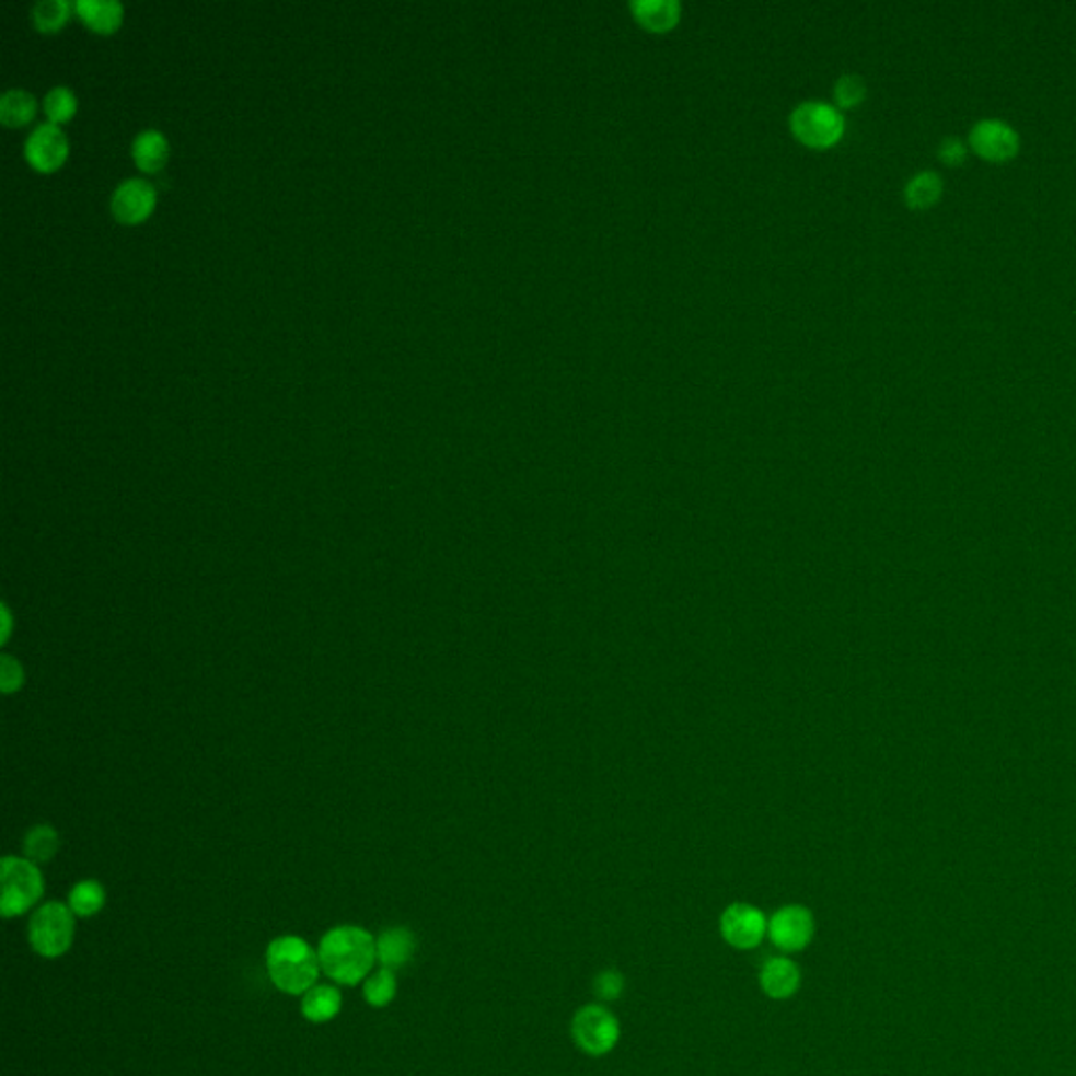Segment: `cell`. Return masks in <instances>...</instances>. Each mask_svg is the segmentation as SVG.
<instances>
[{
    "mask_svg": "<svg viewBox=\"0 0 1076 1076\" xmlns=\"http://www.w3.org/2000/svg\"><path fill=\"white\" fill-rule=\"evenodd\" d=\"M317 959L320 970L333 982L356 986L367 977L377 961V940L370 932L356 925L335 927L322 936Z\"/></svg>",
    "mask_w": 1076,
    "mask_h": 1076,
    "instance_id": "1",
    "label": "cell"
},
{
    "mask_svg": "<svg viewBox=\"0 0 1076 1076\" xmlns=\"http://www.w3.org/2000/svg\"><path fill=\"white\" fill-rule=\"evenodd\" d=\"M267 972L278 991L287 995H305L315 986L320 959L305 940L280 936L267 948Z\"/></svg>",
    "mask_w": 1076,
    "mask_h": 1076,
    "instance_id": "2",
    "label": "cell"
},
{
    "mask_svg": "<svg viewBox=\"0 0 1076 1076\" xmlns=\"http://www.w3.org/2000/svg\"><path fill=\"white\" fill-rule=\"evenodd\" d=\"M74 913L61 902H49L41 906L27 927V940L36 954L45 959H57L70 950L74 942Z\"/></svg>",
    "mask_w": 1076,
    "mask_h": 1076,
    "instance_id": "3",
    "label": "cell"
},
{
    "mask_svg": "<svg viewBox=\"0 0 1076 1076\" xmlns=\"http://www.w3.org/2000/svg\"><path fill=\"white\" fill-rule=\"evenodd\" d=\"M0 879H2L0 913L7 919L27 913L45 892L41 870L36 867V863L27 858L7 856L0 867Z\"/></svg>",
    "mask_w": 1076,
    "mask_h": 1076,
    "instance_id": "4",
    "label": "cell"
},
{
    "mask_svg": "<svg viewBox=\"0 0 1076 1076\" xmlns=\"http://www.w3.org/2000/svg\"><path fill=\"white\" fill-rule=\"evenodd\" d=\"M790 131L797 141L812 150H829L840 143L845 120L835 105L803 102L790 114Z\"/></svg>",
    "mask_w": 1076,
    "mask_h": 1076,
    "instance_id": "5",
    "label": "cell"
},
{
    "mask_svg": "<svg viewBox=\"0 0 1076 1076\" xmlns=\"http://www.w3.org/2000/svg\"><path fill=\"white\" fill-rule=\"evenodd\" d=\"M570 1032L578 1050L591 1057H602L618 1045L621 1022L604 1003H591L575 1014Z\"/></svg>",
    "mask_w": 1076,
    "mask_h": 1076,
    "instance_id": "6",
    "label": "cell"
},
{
    "mask_svg": "<svg viewBox=\"0 0 1076 1076\" xmlns=\"http://www.w3.org/2000/svg\"><path fill=\"white\" fill-rule=\"evenodd\" d=\"M770 919L762 911L747 902L730 904L719 919V932L726 945L736 950H753L767 938Z\"/></svg>",
    "mask_w": 1076,
    "mask_h": 1076,
    "instance_id": "7",
    "label": "cell"
},
{
    "mask_svg": "<svg viewBox=\"0 0 1076 1076\" xmlns=\"http://www.w3.org/2000/svg\"><path fill=\"white\" fill-rule=\"evenodd\" d=\"M815 923L812 913L806 906L790 904L783 906L770 917L767 938L778 950L792 954L806 950L814 940Z\"/></svg>",
    "mask_w": 1076,
    "mask_h": 1076,
    "instance_id": "8",
    "label": "cell"
},
{
    "mask_svg": "<svg viewBox=\"0 0 1076 1076\" xmlns=\"http://www.w3.org/2000/svg\"><path fill=\"white\" fill-rule=\"evenodd\" d=\"M970 148L988 162H1009L1020 152V135L1003 120L984 118L970 131Z\"/></svg>",
    "mask_w": 1076,
    "mask_h": 1076,
    "instance_id": "9",
    "label": "cell"
},
{
    "mask_svg": "<svg viewBox=\"0 0 1076 1076\" xmlns=\"http://www.w3.org/2000/svg\"><path fill=\"white\" fill-rule=\"evenodd\" d=\"M154 200H157V192L150 182L141 177H129L114 187L109 207L116 219L125 223H135L141 221L152 210Z\"/></svg>",
    "mask_w": 1076,
    "mask_h": 1076,
    "instance_id": "10",
    "label": "cell"
},
{
    "mask_svg": "<svg viewBox=\"0 0 1076 1076\" xmlns=\"http://www.w3.org/2000/svg\"><path fill=\"white\" fill-rule=\"evenodd\" d=\"M24 152L34 169L53 171L68 154V139L55 123H43L27 135Z\"/></svg>",
    "mask_w": 1076,
    "mask_h": 1076,
    "instance_id": "11",
    "label": "cell"
},
{
    "mask_svg": "<svg viewBox=\"0 0 1076 1076\" xmlns=\"http://www.w3.org/2000/svg\"><path fill=\"white\" fill-rule=\"evenodd\" d=\"M760 986L765 997L774 1000H787L795 997L801 986V970L799 965L785 954L772 957L763 963L760 972Z\"/></svg>",
    "mask_w": 1076,
    "mask_h": 1076,
    "instance_id": "12",
    "label": "cell"
},
{
    "mask_svg": "<svg viewBox=\"0 0 1076 1076\" xmlns=\"http://www.w3.org/2000/svg\"><path fill=\"white\" fill-rule=\"evenodd\" d=\"M417 950L415 934L406 927H392L385 929L377 938V961L381 963L383 970H400L410 963Z\"/></svg>",
    "mask_w": 1076,
    "mask_h": 1076,
    "instance_id": "13",
    "label": "cell"
},
{
    "mask_svg": "<svg viewBox=\"0 0 1076 1076\" xmlns=\"http://www.w3.org/2000/svg\"><path fill=\"white\" fill-rule=\"evenodd\" d=\"M629 9L635 22L652 34L673 30L682 18V7L675 0H635Z\"/></svg>",
    "mask_w": 1076,
    "mask_h": 1076,
    "instance_id": "14",
    "label": "cell"
},
{
    "mask_svg": "<svg viewBox=\"0 0 1076 1076\" xmlns=\"http://www.w3.org/2000/svg\"><path fill=\"white\" fill-rule=\"evenodd\" d=\"M342 1003L339 988L328 986V984H320L303 995L301 1014L314 1025L331 1022L342 1011Z\"/></svg>",
    "mask_w": 1076,
    "mask_h": 1076,
    "instance_id": "15",
    "label": "cell"
},
{
    "mask_svg": "<svg viewBox=\"0 0 1076 1076\" xmlns=\"http://www.w3.org/2000/svg\"><path fill=\"white\" fill-rule=\"evenodd\" d=\"M942 194H945V182L934 171L917 173L904 187V200L911 209L915 210L934 207L942 198Z\"/></svg>",
    "mask_w": 1076,
    "mask_h": 1076,
    "instance_id": "16",
    "label": "cell"
},
{
    "mask_svg": "<svg viewBox=\"0 0 1076 1076\" xmlns=\"http://www.w3.org/2000/svg\"><path fill=\"white\" fill-rule=\"evenodd\" d=\"M169 143L158 129H143L132 139V158L143 171H157L166 160Z\"/></svg>",
    "mask_w": 1076,
    "mask_h": 1076,
    "instance_id": "17",
    "label": "cell"
},
{
    "mask_svg": "<svg viewBox=\"0 0 1076 1076\" xmlns=\"http://www.w3.org/2000/svg\"><path fill=\"white\" fill-rule=\"evenodd\" d=\"M80 18L100 32H109L123 20V4L118 0H79Z\"/></svg>",
    "mask_w": 1076,
    "mask_h": 1076,
    "instance_id": "18",
    "label": "cell"
},
{
    "mask_svg": "<svg viewBox=\"0 0 1076 1076\" xmlns=\"http://www.w3.org/2000/svg\"><path fill=\"white\" fill-rule=\"evenodd\" d=\"M36 112V100L26 89H7L0 95V120L9 127H20Z\"/></svg>",
    "mask_w": 1076,
    "mask_h": 1076,
    "instance_id": "19",
    "label": "cell"
},
{
    "mask_svg": "<svg viewBox=\"0 0 1076 1076\" xmlns=\"http://www.w3.org/2000/svg\"><path fill=\"white\" fill-rule=\"evenodd\" d=\"M104 888L93 879L80 881L70 892V909L77 917H93L104 909Z\"/></svg>",
    "mask_w": 1076,
    "mask_h": 1076,
    "instance_id": "20",
    "label": "cell"
},
{
    "mask_svg": "<svg viewBox=\"0 0 1076 1076\" xmlns=\"http://www.w3.org/2000/svg\"><path fill=\"white\" fill-rule=\"evenodd\" d=\"M59 849V837L51 826H36L27 833L26 856L32 863H47Z\"/></svg>",
    "mask_w": 1076,
    "mask_h": 1076,
    "instance_id": "21",
    "label": "cell"
},
{
    "mask_svg": "<svg viewBox=\"0 0 1076 1076\" xmlns=\"http://www.w3.org/2000/svg\"><path fill=\"white\" fill-rule=\"evenodd\" d=\"M395 993H397V982L392 970H381L365 982V998L372 1007L390 1005L395 998Z\"/></svg>",
    "mask_w": 1076,
    "mask_h": 1076,
    "instance_id": "22",
    "label": "cell"
},
{
    "mask_svg": "<svg viewBox=\"0 0 1076 1076\" xmlns=\"http://www.w3.org/2000/svg\"><path fill=\"white\" fill-rule=\"evenodd\" d=\"M32 22L41 30H55L70 15V4L66 0H38L32 4Z\"/></svg>",
    "mask_w": 1076,
    "mask_h": 1076,
    "instance_id": "23",
    "label": "cell"
},
{
    "mask_svg": "<svg viewBox=\"0 0 1076 1076\" xmlns=\"http://www.w3.org/2000/svg\"><path fill=\"white\" fill-rule=\"evenodd\" d=\"M74 109H77V97L63 84L53 86L51 91L45 95V112L49 116V123L68 120L74 114Z\"/></svg>",
    "mask_w": 1076,
    "mask_h": 1076,
    "instance_id": "24",
    "label": "cell"
},
{
    "mask_svg": "<svg viewBox=\"0 0 1076 1076\" xmlns=\"http://www.w3.org/2000/svg\"><path fill=\"white\" fill-rule=\"evenodd\" d=\"M867 97V82L856 77V74H845L835 84V102L843 109H852L865 102Z\"/></svg>",
    "mask_w": 1076,
    "mask_h": 1076,
    "instance_id": "25",
    "label": "cell"
},
{
    "mask_svg": "<svg viewBox=\"0 0 1076 1076\" xmlns=\"http://www.w3.org/2000/svg\"><path fill=\"white\" fill-rule=\"evenodd\" d=\"M595 995L610 1003V1000H616V998L623 997V991H625V975L618 972V970H605V972L600 973L595 977Z\"/></svg>",
    "mask_w": 1076,
    "mask_h": 1076,
    "instance_id": "26",
    "label": "cell"
},
{
    "mask_svg": "<svg viewBox=\"0 0 1076 1076\" xmlns=\"http://www.w3.org/2000/svg\"><path fill=\"white\" fill-rule=\"evenodd\" d=\"M968 154H970L968 146L957 137H946L938 148V158L946 166H961L968 160Z\"/></svg>",
    "mask_w": 1076,
    "mask_h": 1076,
    "instance_id": "27",
    "label": "cell"
},
{
    "mask_svg": "<svg viewBox=\"0 0 1076 1076\" xmlns=\"http://www.w3.org/2000/svg\"><path fill=\"white\" fill-rule=\"evenodd\" d=\"M22 682H24V673H22L20 662L13 658H2V690L13 692L22 685Z\"/></svg>",
    "mask_w": 1076,
    "mask_h": 1076,
    "instance_id": "28",
    "label": "cell"
}]
</instances>
